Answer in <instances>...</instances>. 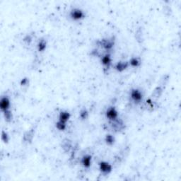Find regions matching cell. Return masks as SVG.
Masks as SVG:
<instances>
[{
  "instance_id": "cell-10",
  "label": "cell",
  "mask_w": 181,
  "mask_h": 181,
  "mask_svg": "<svg viewBox=\"0 0 181 181\" xmlns=\"http://www.w3.org/2000/svg\"><path fill=\"white\" fill-rule=\"evenodd\" d=\"M61 147L64 152L65 153H69L71 151V149H72V142L70 139H65L62 142Z\"/></svg>"
},
{
  "instance_id": "cell-5",
  "label": "cell",
  "mask_w": 181,
  "mask_h": 181,
  "mask_svg": "<svg viewBox=\"0 0 181 181\" xmlns=\"http://www.w3.org/2000/svg\"><path fill=\"white\" fill-rule=\"evenodd\" d=\"M111 127L113 128V130L115 131V132H122L123 130H125V125L124 124L123 121L120 118L116 119V120L111 121Z\"/></svg>"
},
{
  "instance_id": "cell-2",
  "label": "cell",
  "mask_w": 181,
  "mask_h": 181,
  "mask_svg": "<svg viewBox=\"0 0 181 181\" xmlns=\"http://www.w3.org/2000/svg\"><path fill=\"white\" fill-rule=\"evenodd\" d=\"M70 16L71 19L74 21H79L83 19L85 17V14L84 11L82 10L81 9L74 8L71 10Z\"/></svg>"
},
{
  "instance_id": "cell-21",
  "label": "cell",
  "mask_w": 181,
  "mask_h": 181,
  "mask_svg": "<svg viewBox=\"0 0 181 181\" xmlns=\"http://www.w3.org/2000/svg\"><path fill=\"white\" fill-rule=\"evenodd\" d=\"M56 128L59 131H65L66 128V123L58 120L55 124Z\"/></svg>"
},
{
  "instance_id": "cell-9",
  "label": "cell",
  "mask_w": 181,
  "mask_h": 181,
  "mask_svg": "<svg viewBox=\"0 0 181 181\" xmlns=\"http://www.w3.org/2000/svg\"><path fill=\"white\" fill-rule=\"evenodd\" d=\"M101 62L102 65L105 66V68H106V70H108V69L110 68L112 62V58L111 54L106 53L103 54V55L101 57Z\"/></svg>"
},
{
  "instance_id": "cell-1",
  "label": "cell",
  "mask_w": 181,
  "mask_h": 181,
  "mask_svg": "<svg viewBox=\"0 0 181 181\" xmlns=\"http://www.w3.org/2000/svg\"><path fill=\"white\" fill-rule=\"evenodd\" d=\"M99 45L103 47L106 50H111L113 48L114 45H115V38L111 37V38H103L99 41Z\"/></svg>"
},
{
  "instance_id": "cell-18",
  "label": "cell",
  "mask_w": 181,
  "mask_h": 181,
  "mask_svg": "<svg viewBox=\"0 0 181 181\" xmlns=\"http://www.w3.org/2000/svg\"><path fill=\"white\" fill-rule=\"evenodd\" d=\"M129 64L130 65L133 66V67H138V66L141 65V61H140V59L138 58L134 57V58H132L130 59Z\"/></svg>"
},
{
  "instance_id": "cell-13",
  "label": "cell",
  "mask_w": 181,
  "mask_h": 181,
  "mask_svg": "<svg viewBox=\"0 0 181 181\" xmlns=\"http://www.w3.org/2000/svg\"><path fill=\"white\" fill-rule=\"evenodd\" d=\"M71 118V114L66 111H62L59 114V120L66 123Z\"/></svg>"
},
{
  "instance_id": "cell-7",
  "label": "cell",
  "mask_w": 181,
  "mask_h": 181,
  "mask_svg": "<svg viewBox=\"0 0 181 181\" xmlns=\"http://www.w3.org/2000/svg\"><path fill=\"white\" fill-rule=\"evenodd\" d=\"M11 102L8 96H2L0 100V108L2 112L10 110Z\"/></svg>"
},
{
  "instance_id": "cell-11",
  "label": "cell",
  "mask_w": 181,
  "mask_h": 181,
  "mask_svg": "<svg viewBox=\"0 0 181 181\" xmlns=\"http://www.w3.org/2000/svg\"><path fill=\"white\" fill-rule=\"evenodd\" d=\"M92 156L90 154H86L81 159V163L86 168H89L91 166Z\"/></svg>"
},
{
  "instance_id": "cell-23",
  "label": "cell",
  "mask_w": 181,
  "mask_h": 181,
  "mask_svg": "<svg viewBox=\"0 0 181 181\" xmlns=\"http://www.w3.org/2000/svg\"><path fill=\"white\" fill-rule=\"evenodd\" d=\"M169 78H170V77H169V75L168 74H166L163 76V77L161 78V84L160 86H166V84H168V81H169Z\"/></svg>"
},
{
  "instance_id": "cell-12",
  "label": "cell",
  "mask_w": 181,
  "mask_h": 181,
  "mask_svg": "<svg viewBox=\"0 0 181 181\" xmlns=\"http://www.w3.org/2000/svg\"><path fill=\"white\" fill-rule=\"evenodd\" d=\"M129 66H130L129 62L120 61V62H118L115 65V70L119 71V72H123V71L127 70Z\"/></svg>"
},
{
  "instance_id": "cell-4",
  "label": "cell",
  "mask_w": 181,
  "mask_h": 181,
  "mask_svg": "<svg viewBox=\"0 0 181 181\" xmlns=\"http://www.w3.org/2000/svg\"><path fill=\"white\" fill-rule=\"evenodd\" d=\"M99 166L100 171H101L102 174L105 175L111 173V171H113V166L107 161H101L99 163Z\"/></svg>"
},
{
  "instance_id": "cell-20",
  "label": "cell",
  "mask_w": 181,
  "mask_h": 181,
  "mask_svg": "<svg viewBox=\"0 0 181 181\" xmlns=\"http://www.w3.org/2000/svg\"><path fill=\"white\" fill-rule=\"evenodd\" d=\"M3 115L4 117V119L6 122H11L13 118V115H12V113H11V110H8L3 112Z\"/></svg>"
},
{
  "instance_id": "cell-8",
  "label": "cell",
  "mask_w": 181,
  "mask_h": 181,
  "mask_svg": "<svg viewBox=\"0 0 181 181\" xmlns=\"http://www.w3.org/2000/svg\"><path fill=\"white\" fill-rule=\"evenodd\" d=\"M34 135H35V129L34 128H32L29 130L26 131V132L24 133L23 137V142L26 143H29L30 144L33 142V138H34Z\"/></svg>"
},
{
  "instance_id": "cell-3",
  "label": "cell",
  "mask_w": 181,
  "mask_h": 181,
  "mask_svg": "<svg viewBox=\"0 0 181 181\" xmlns=\"http://www.w3.org/2000/svg\"><path fill=\"white\" fill-rule=\"evenodd\" d=\"M130 98L135 103H139L143 99V94L139 89H132L130 91Z\"/></svg>"
},
{
  "instance_id": "cell-14",
  "label": "cell",
  "mask_w": 181,
  "mask_h": 181,
  "mask_svg": "<svg viewBox=\"0 0 181 181\" xmlns=\"http://www.w3.org/2000/svg\"><path fill=\"white\" fill-rule=\"evenodd\" d=\"M163 92V87L161 86H156L153 90V92H152L151 94V96L153 99H158L162 96Z\"/></svg>"
},
{
  "instance_id": "cell-6",
  "label": "cell",
  "mask_w": 181,
  "mask_h": 181,
  "mask_svg": "<svg viewBox=\"0 0 181 181\" xmlns=\"http://www.w3.org/2000/svg\"><path fill=\"white\" fill-rule=\"evenodd\" d=\"M106 116L111 122V121H113L118 118V111H117V109L114 106H111L107 109V111L106 112Z\"/></svg>"
},
{
  "instance_id": "cell-17",
  "label": "cell",
  "mask_w": 181,
  "mask_h": 181,
  "mask_svg": "<svg viewBox=\"0 0 181 181\" xmlns=\"http://www.w3.org/2000/svg\"><path fill=\"white\" fill-rule=\"evenodd\" d=\"M105 142H106V144L109 145V146H112V145L115 144V138L113 135L108 134L106 136V137H105Z\"/></svg>"
},
{
  "instance_id": "cell-24",
  "label": "cell",
  "mask_w": 181,
  "mask_h": 181,
  "mask_svg": "<svg viewBox=\"0 0 181 181\" xmlns=\"http://www.w3.org/2000/svg\"><path fill=\"white\" fill-rule=\"evenodd\" d=\"M23 42H24L26 44L30 45V43H31V42L33 40V37H32V35H26V36L24 37V38H23Z\"/></svg>"
},
{
  "instance_id": "cell-16",
  "label": "cell",
  "mask_w": 181,
  "mask_h": 181,
  "mask_svg": "<svg viewBox=\"0 0 181 181\" xmlns=\"http://www.w3.org/2000/svg\"><path fill=\"white\" fill-rule=\"evenodd\" d=\"M135 38L139 43L144 41V34H143V30L142 28H138L137 30L135 33Z\"/></svg>"
},
{
  "instance_id": "cell-19",
  "label": "cell",
  "mask_w": 181,
  "mask_h": 181,
  "mask_svg": "<svg viewBox=\"0 0 181 181\" xmlns=\"http://www.w3.org/2000/svg\"><path fill=\"white\" fill-rule=\"evenodd\" d=\"M89 111H87L86 108H84L81 110L80 113H79V118H81V120H86V119L89 118Z\"/></svg>"
},
{
  "instance_id": "cell-25",
  "label": "cell",
  "mask_w": 181,
  "mask_h": 181,
  "mask_svg": "<svg viewBox=\"0 0 181 181\" xmlns=\"http://www.w3.org/2000/svg\"><path fill=\"white\" fill-rule=\"evenodd\" d=\"M29 84V78L27 77H25L21 79V86H28Z\"/></svg>"
},
{
  "instance_id": "cell-22",
  "label": "cell",
  "mask_w": 181,
  "mask_h": 181,
  "mask_svg": "<svg viewBox=\"0 0 181 181\" xmlns=\"http://www.w3.org/2000/svg\"><path fill=\"white\" fill-rule=\"evenodd\" d=\"M2 140L4 142V143L7 144L9 141V136L6 131L3 130L2 132Z\"/></svg>"
},
{
  "instance_id": "cell-15",
  "label": "cell",
  "mask_w": 181,
  "mask_h": 181,
  "mask_svg": "<svg viewBox=\"0 0 181 181\" xmlns=\"http://www.w3.org/2000/svg\"><path fill=\"white\" fill-rule=\"evenodd\" d=\"M47 47V41L43 38L39 40L37 44V48L38 52H44Z\"/></svg>"
}]
</instances>
